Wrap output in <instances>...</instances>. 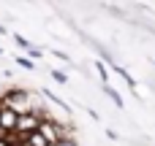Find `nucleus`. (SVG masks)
<instances>
[{"label": "nucleus", "mask_w": 155, "mask_h": 146, "mask_svg": "<svg viewBox=\"0 0 155 146\" xmlns=\"http://www.w3.org/2000/svg\"><path fill=\"white\" fill-rule=\"evenodd\" d=\"M22 138V146H49V141L35 130V133H30V135H19Z\"/></svg>", "instance_id": "5"}, {"label": "nucleus", "mask_w": 155, "mask_h": 146, "mask_svg": "<svg viewBox=\"0 0 155 146\" xmlns=\"http://www.w3.org/2000/svg\"><path fill=\"white\" fill-rule=\"evenodd\" d=\"M95 68H98V76H101V79L106 81V76H109V73H106V68H104V62H95Z\"/></svg>", "instance_id": "11"}, {"label": "nucleus", "mask_w": 155, "mask_h": 146, "mask_svg": "<svg viewBox=\"0 0 155 146\" xmlns=\"http://www.w3.org/2000/svg\"><path fill=\"white\" fill-rule=\"evenodd\" d=\"M14 41H16V46H19V49H27V51H30V49H33V46H30V41H27V38H22V35H19V33H16V35H14Z\"/></svg>", "instance_id": "8"}, {"label": "nucleus", "mask_w": 155, "mask_h": 146, "mask_svg": "<svg viewBox=\"0 0 155 146\" xmlns=\"http://www.w3.org/2000/svg\"><path fill=\"white\" fill-rule=\"evenodd\" d=\"M16 125H19V114L3 106V108H0V127H3L5 133H16Z\"/></svg>", "instance_id": "4"}, {"label": "nucleus", "mask_w": 155, "mask_h": 146, "mask_svg": "<svg viewBox=\"0 0 155 146\" xmlns=\"http://www.w3.org/2000/svg\"><path fill=\"white\" fill-rule=\"evenodd\" d=\"M54 146H76V141H74V138H71V135H68V138H63V141H60V144H54Z\"/></svg>", "instance_id": "12"}, {"label": "nucleus", "mask_w": 155, "mask_h": 146, "mask_svg": "<svg viewBox=\"0 0 155 146\" xmlns=\"http://www.w3.org/2000/svg\"><path fill=\"white\" fill-rule=\"evenodd\" d=\"M3 33H5V27H3V24H0V35H3Z\"/></svg>", "instance_id": "13"}, {"label": "nucleus", "mask_w": 155, "mask_h": 146, "mask_svg": "<svg viewBox=\"0 0 155 146\" xmlns=\"http://www.w3.org/2000/svg\"><path fill=\"white\" fill-rule=\"evenodd\" d=\"M0 146H8V141H0Z\"/></svg>", "instance_id": "14"}, {"label": "nucleus", "mask_w": 155, "mask_h": 146, "mask_svg": "<svg viewBox=\"0 0 155 146\" xmlns=\"http://www.w3.org/2000/svg\"><path fill=\"white\" fill-rule=\"evenodd\" d=\"M52 79H54V81H60V84H65V81H68L63 70H52Z\"/></svg>", "instance_id": "10"}, {"label": "nucleus", "mask_w": 155, "mask_h": 146, "mask_svg": "<svg viewBox=\"0 0 155 146\" xmlns=\"http://www.w3.org/2000/svg\"><path fill=\"white\" fill-rule=\"evenodd\" d=\"M104 92H106V95H109V100H112V103H114V106H117V108H123V98H120V95H117V89H112V87H109V84H106V87H104Z\"/></svg>", "instance_id": "6"}, {"label": "nucleus", "mask_w": 155, "mask_h": 146, "mask_svg": "<svg viewBox=\"0 0 155 146\" xmlns=\"http://www.w3.org/2000/svg\"><path fill=\"white\" fill-rule=\"evenodd\" d=\"M3 106L16 111L19 116L22 114H46V108L38 103V98L33 92H27V89H19V87H14V89H8L3 95Z\"/></svg>", "instance_id": "1"}, {"label": "nucleus", "mask_w": 155, "mask_h": 146, "mask_svg": "<svg viewBox=\"0 0 155 146\" xmlns=\"http://www.w3.org/2000/svg\"><path fill=\"white\" fill-rule=\"evenodd\" d=\"M41 95H44V98H49V100H52V103H57V106H60V108H63V111H68V106H65V103H63V100H60V98H54V95H52V92H49V89H41Z\"/></svg>", "instance_id": "7"}, {"label": "nucleus", "mask_w": 155, "mask_h": 146, "mask_svg": "<svg viewBox=\"0 0 155 146\" xmlns=\"http://www.w3.org/2000/svg\"><path fill=\"white\" fill-rule=\"evenodd\" d=\"M44 122H46V114H22L19 125H16V135H30V133L41 130Z\"/></svg>", "instance_id": "2"}, {"label": "nucleus", "mask_w": 155, "mask_h": 146, "mask_svg": "<svg viewBox=\"0 0 155 146\" xmlns=\"http://www.w3.org/2000/svg\"><path fill=\"white\" fill-rule=\"evenodd\" d=\"M38 133H41V135H44V138L49 141V146H54V144H60L63 138H68V133H65V130H63L60 125L49 122V119H46V122L41 125V130H38Z\"/></svg>", "instance_id": "3"}, {"label": "nucleus", "mask_w": 155, "mask_h": 146, "mask_svg": "<svg viewBox=\"0 0 155 146\" xmlns=\"http://www.w3.org/2000/svg\"><path fill=\"white\" fill-rule=\"evenodd\" d=\"M16 65H19V68L33 70V60H30V57H19V54H16Z\"/></svg>", "instance_id": "9"}, {"label": "nucleus", "mask_w": 155, "mask_h": 146, "mask_svg": "<svg viewBox=\"0 0 155 146\" xmlns=\"http://www.w3.org/2000/svg\"><path fill=\"white\" fill-rule=\"evenodd\" d=\"M0 57H3V49H0Z\"/></svg>", "instance_id": "15"}]
</instances>
